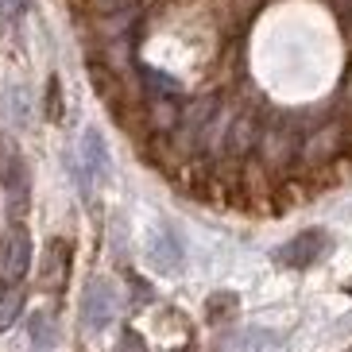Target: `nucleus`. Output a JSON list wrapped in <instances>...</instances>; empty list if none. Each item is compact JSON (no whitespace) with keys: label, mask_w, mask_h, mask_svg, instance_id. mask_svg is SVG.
Here are the masks:
<instances>
[{"label":"nucleus","mask_w":352,"mask_h":352,"mask_svg":"<svg viewBox=\"0 0 352 352\" xmlns=\"http://www.w3.org/2000/svg\"><path fill=\"white\" fill-rule=\"evenodd\" d=\"M116 352H147V344H144V337L135 329H124L120 333V344H116Z\"/></svg>","instance_id":"14"},{"label":"nucleus","mask_w":352,"mask_h":352,"mask_svg":"<svg viewBox=\"0 0 352 352\" xmlns=\"http://www.w3.org/2000/svg\"><path fill=\"white\" fill-rule=\"evenodd\" d=\"M140 74H144V85L151 89V97H163V101H178L182 97V82L178 78L155 70V66H140Z\"/></svg>","instance_id":"9"},{"label":"nucleus","mask_w":352,"mask_h":352,"mask_svg":"<svg viewBox=\"0 0 352 352\" xmlns=\"http://www.w3.org/2000/svg\"><path fill=\"white\" fill-rule=\"evenodd\" d=\"M23 314V283L20 287H0V333L12 329Z\"/></svg>","instance_id":"10"},{"label":"nucleus","mask_w":352,"mask_h":352,"mask_svg":"<svg viewBox=\"0 0 352 352\" xmlns=\"http://www.w3.org/2000/svg\"><path fill=\"white\" fill-rule=\"evenodd\" d=\"M0 186L8 194V217L20 221L28 213V159L12 140H0Z\"/></svg>","instance_id":"1"},{"label":"nucleus","mask_w":352,"mask_h":352,"mask_svg":"<svg viewBox=\"0 0 352 352\" xmlns=\"http://www.w3.org/2000/svg\"><path fill=\"white\" fill-rule=\"evenodd\" d=\"M32 0H0V23H16Z\"/></svg>","instance_id":"12"},{"label":"nucleus","mask_w":352,"mask_h":352,"mask_svg":"<svg viewBox=\"0 0 352 352\" xmlns=\"http://www.w3.org/2000/svg\"><path fill=\"white\" fill-rule=\"evenodd\" d=\"M329 232L325 228H306V232H298L294 240H287L279 252H275V259H279L283 267H314L325 252H329Z\"/></svg>","instance_id":"4"},{"label":"nucleus","mask_w":352,"mask_h":352,"mask_svg":"<svg viewBox=\"0 0 352 352\" xmlns=\"http://www.w3.org/2000/svg\"><path fill=\"white\" fill-rule=\"evenodd\" d=\"M28 267H32V236L20 221H12V228L0 236V287H20Z\"/></svg>","instance_id":"2"},{"label":"nucleus","mask_w":352,"mask_h":352,"mask_svg":"<svg viewBox=\"0 0 352 352\" xmlns=\"http://www.w3.org/2000/svg\"><path fill=\"white\" fill-rule=\"evenodd\" d=\"M349 352H352V349H349Z\"/></svg>","instance_id":"16"},{"label":"nucleus","mask_w":352,"mask_h":352,"mask_svg":"<svg viewBox=\"0 0 352 352\" xmlns=\"http://www.w3.org/2000/svg\"><path fill=\"white\" fill-rule=\"evenodd\" d=\"M182 259H186V244L182 236L175 232V225H159L151 232V263H155L163 275H175L182 267Z\"/></svg>","instance_id":"6"},{"label":"nucleus","mask_w":352,"mask_h":352,"mask_svg":"<svg viewBox=\"0 0 352 352\" xmlns=\"http://www.w3.org/2000/svg\"><path fill=\"white\" fill-rule=\"evenodd\" d=\"M47 116H51V120H58V116H63V94H58V78H51V85H47Z\"/></svg>","instance_id":"13"},{"label":"nucleus","mask_w":352,"mask_h":352,"mask_svg":"<svg viewBox=\"0 0 352 352\" xmlns=\"http://www.w3.org/2000/svg\"><path fill=\"white\" fill-rule=\"evenodd\" d=\"M8 113H12V120H16V124H28V94H23L20 85H12L8 89Z\"/></svg>","instance_id":"11"},{"label":"nucleus","mask_w":352,"mask_h":352,"mask_svg":"<svg viewBox=\"0 0 352 352\" xmlns=\"http://www.w3.org/2000/svg\"><path fill=\"white\" fill-rule=\"evenodd\" d=\"M113 170V159H109V144H104V135L97 128H85L82 132V190L89 194L94 182H104Z\"/></svg>","instance_id":"5"},{"label":"nucleus","mask_w":352,"mask_h":352,"mask_svg":"<svg viewBox=\"0 0 352 352\" xmlns=\"http://www.w3.org/2000/svg\"><path fill=\"white\" fill-rule=\"evenodd\" d=\"M66 271H70V244L66 240H51L47 244V259H43V287L58 290L66 283Z\"/></svg>","instance_id":"7"},{"label":"nucleus","mask_w":352,"mask_h":352,"mask_svg":"<svg viewBox=\"0 0 352 352\" xmlns=\"http://www.w3.org/2000/svg\"><path fill=\"white\" fill-rule=\"evenodd\" d=\"M178 352H190V349H178Z\"/></svg>","instance_id":"15"},{"label":"nucleus","mask_w":352,"mask_h":352,"mask_svg":"<svg viewBox=\"0 0 352 352\" xmlns=\"http://www.w3.org/2000/svg\"><path fill=\"white\" fill-rule=\"evenodd\" d=\"M28 341H32V352H54V341H58V329H54L51 314L35 310L28 318Z\"/></svg>","instance_id":"8"},{"label":"nucleus","mask_w":352,"mask_h":352,"mask_svg":"<svg viewBox=\"0 0 352 352\" xmlns=\"http://www.w3.org/2000/svg\"><path fill=\"white\" fill-rule=\"evenodd\" d=\"M116 318V287L109 279H94L82 294V329L101 333L109 329Z\"/></svg>","instance_id":"3"}]
</instances>
